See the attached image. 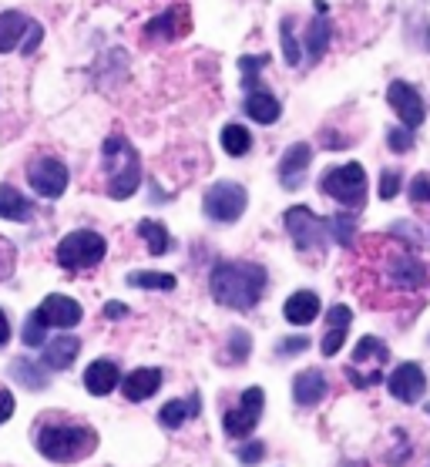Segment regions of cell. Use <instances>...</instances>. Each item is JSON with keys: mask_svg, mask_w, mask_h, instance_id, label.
<instances>
[{"mask_svg": "<svg viewBox=\"0 0 430 467\" xmlns=\"http://www.w3.org/2000/svg\"><path fill=\"white\" fill-rule=\"evenodd\" d=\"M34 444L47 461H58V464H71V461H81L98 447V434L91 427L78 424V420H44L37 424V434H34Z\"/></svg>", "mask_w": 430, "mask_h": 467, "instance_id": "2", "label": "cell"}, {"mask_svg": "<svg viewBox=\"0 0 430 467\" xmlns=\"http://www.w3.org/2000/svg\"><path fill=\"white\" fill-rule=\"evenodd\" d=\"M7 265H11V249H7V243L0 239V276L7 273Z\"/></svg>", "mask_w": 430, "mask_h": 467, "instance_id": "43", "label": "cell"}, {"mask_svg": "<svg viewBox=\"0 0 430 467\" xmlns=\"http://www.w3.org/2000/svg\"><path fill=\"white\" fill-rule=\"evenodd\" d=\"M34 317L41 319L44 327L68 329V327H78V323H81V306H78L74 299L61 296V293H51V296L44 299L41 306L34 309Z\"/></svg>", "mask_w": 430, "mask_h": 467, "instance_id": "14", "label": "cell"}, {"mask_svg": "<svg viewBox=\"0 0 430 467\" xmlns=\"http://www.w3.org/2000/svg\"><path fill=\"white\" fill-rule=\"evenodd\" d=\"M246 115H249L256 125H273V121H279V115H283V105H279L276 95H269V91L252 88L249 98H246Z\"/></svg>", "mask_w": 430, "mask_h": 467, "instance_id": "22", "label": "cell"}, {"mask_svg": "<svg viewBox=\"0 0 430 467\" xmlns=\"http://www.w3.org/2000/svg\"><path fill=\"white\" fill-rule=\"evenodd\" d=\"M387 145L393 151H400V155H404V151H410L414 149V128H390L387 131Z\"/></svg>", "mask_w": 430, "mask_h": 467, "instance_id": "34", "label": "cell"}, {"mask_svg": "<svg viewBox=\"0 0 430 467\" xmlns=\"http://www.w3.org/2000/svg\"><path fill=\"white\" fill-rule=\"evenodd\" d=\"M330 37H333V27H330V21H313L309 24V31H306V54H309V64H316L320 57L326 54V47H330Z\"/></svg>", "mask_w": 430, "mask_h": 467, "instance_id": "27", "label": "cell"}, {"mask_svg": "<svg viewBox=\"0 0 430 467\" xmlns=\"http://www.w3.org/2000/svg\"><path fill=\"white\" fill-rule=\"evenodd\" d=\"M229 347H232V360L242 363L246 357H249V333H242V329L229 333Z\"/></svg>", "mask_w": 430, "mask_h": 467, "instance_id": "35", "label": "cell"}, {"mask_svg": "<svg viewBox=\"0 0 430 467\" xmlns=\"http://www.w3.org/2000/svg\"><path fill=\"white\" fill-rule=\"evenodd\" d=\"M390 360V350L387 343L377 340V337H363V340L357 343V353H353V363L350 367H370V380L380 383L383 380V367H387Z\"/></svg>", "mask_w": 430, "mask_h": 467, "instance_id": "16", "label": "cell"}, {"mask_svg": "<svg viewBox=\"0 0 430 467\" xmlns=\"http://www.w3.org/2000/svg\"><path fill=\"white\" fill-rule=\"evenodd\" d=\"M118 380H121V373H118V367L111 360H95L84 370V387L95 397H108L118 387Z\"/></svg>", "mask_w": 430, "mask_h": 467, "instance_id": "21", "label": "cell"}, {"mask_svg": "<svg viewBox=\"0 0 430 467\" xmlns=\"http://www.w3.org/2000/svg\"><path fill=\"white\" fill-rule=\"evenodd\" d=\"M105 239L91 229H78V233L64 235L58 243V263L68 269V273H81V269H91L105 259Z\"/></svg>", "mask_w": 430, "mask_h": 467, "instance_id": "5", "label": "cell"}, {"mask_svg": "<svg viewBox=\"0 0 430 467\" xmlns=\"http://www.w3.org/2000/svg\"><path fill=\"white\" fill-rule=\"evenodd\" d=\"M101 169L108 179V195L111 199H131L142 185V161L138 151L125 135H111L101 149Z\"/></svg>", "mask_w": 430, "mask_h": 467, "instance_id": "3", "label": "cell"}, {"mask_svg": "<svg viewBox=\"0 0 430 467\" xmlns=\"http://www.w3.org/2000/svg\"><path fill=\"white\" fill-rule=\"evenodd\" d=\"M350 323H353V313L350 306H333L330 309V317H326V337L320 343V350L323 357H336V353L343 350V343H347V333H350Z\"/></svg>", "mask_w": 430, "mask_h": 467, "instance_id": "17", "label": "cell"}, {"mask_svg": "<svg viewBox=\"0 0 430 467\" xmlns=\"http://www.w3.org/2000/svg\"><path fill=\"white\" fill-rule=\"evenodd\" d=\"M128 286H138V289H175V276H168V273H131V276H128Z\"/></svg>", "mask_w": 430, "mask_h": 467, "instance_id": "30", "label": "cell"}, {"mask_svg": "<svg viewBox=\"0 0 430 467\" xmlns=\"http://www.w3.org/2000/svg\"><path fill=\"white\" fill-rule=\"evenodd\" d=\"M7 340H11V323H7V313L0 309V347H7Z\"/></svg>", "mask_w": 430, "mask_h": 467, "instance_id": "41", "label": "cell"}, {"mask_svg": "<svg viewBox=\"0 0 430 467\" xmlns=\"http://www.w3.org/2000/svg\"><path fill=\"white\" fill-rule=\"evenodd\" d=\"M34 215V205L24 199L21 192L14 189V185H0V219H7V223H31Z\"/></svg>", "mask_w": 430, "mask_h": 467, "instance_id": "24", "label": "cell"}, {"mask_svg": "<svg viewBox=\"0 0 430 467\" xmlns=\"http://www.w3.org/2000/svg\"><path fill=\"white\" fill-rule=\"evenodd\" d=\"M263 454H266L263 444H246V447H239V461H242V464H256V461H259Z\"/></svg>", "mask_w": 430, "mask_h": 467, "instance_id": "40", "label": "cell"}, {"mask_svg": "<svg viewBox=\"0 0 430 467\" xmlns=\"http://www.w3.org/2000/svg\"><path fill=\"white\" fill-rule=\"evenodd\" d=\"M44 323L37 317H34L31 313V319H27V327H24V343H27V347H41L44 343Z\"/></svg>", "mask_w": 430, "mask_h": 467, "instance_id": "36", "label": "cell"}, {"mask_svg": "<svg viewBox=\"0 0 430 467\" xmlns=\"http://www.w3.org/2000/svg\"><path fill=\"white\" fill-rule=\"evenodd\" d=\"M400 192V171H383V175H380V199H393V195H397Z\"/></svg>", "mask_w": 430, "mask_h": 467, "instance_id": "37", "label": "cell"}, {"mask_svg": "<svg viewBox=\"0 0 430 467\" xmlns=\"http://www.w3.org/2000/svg\"><path fill=\"white\" fill-rule=\"evenodd\" d=\"M222 149L229 151V155H236V159H242L252 149V135L242 125H225L222 128Z\"/></svg>", "mask_w": 430, "mask_h": 467, "instance_id": "28", "label": "cell"}, {"mask_svg": "<svg viewBox=\"0 0 430 467\" xmlns=\"http://www.w3.org/2000/svg\"><path fill=\"white\" fill-rule=\"evenodd\" d=\"M410 202L414 205H430V171H420L410 182Z\"/></svg>", "mask_w": 430, "mask_h": 467, "instance_id": "33", "label": "cell"}, {"mask_svg": "<svg viewBox=\"0 0 430 467\" xmlns=\"http://www.w3.org/2000/svg\"><path fill=\"white\" fill-rule=\"evenodd\" d=\"M81 353V343H78V337H58V340H51L47 347H44V367H51V370H68L74 363V357Z\"/></svg>", "mask_w": 430, "mask_h": 467, "instance_id": "23", "label": "cell"}, {"mask_svg": "<svg viewBox=\"0 0 430 467\" xmlns=\"http://www.w3.org/2000/svg\"><path fill=\"white\" fill-rule=\"evenodd\" d=\"M309 347L306 337H293V340H283L279 343V357H293V353H303Z\"/></svg>", "mask_w": 430, "mask_h": 467, "instance_id": "38", "label": "cell"}, {"mask_svg": "<svg viewBox=\"0 0 430 467\" xmlns=\"http://www.w3.org/2000/svg\"><path fill=\"white\" fill-rule=\"evenodd\" d=\"M105 317H108V319L128 317V306H121V303H108V306H105Z\"/></svg>", "mask_w": 430, "mask_h": 467, "instance_id": "42", "label": "cell"}, {"mask_svg": "<svg viewBox=\"0 0 430 467\" xmlns=\"http://www.w3.org/2000/svg\"><path fill=\"white\" fill-rule=\"evenodd\" d=\"M192 27V14L185 4H175V7H168L165 14H158L155 21L145 27V37H162V41H175L182 34H189Z\"/></svg>", "mask_w": 430, "mask_h": 467, "instance_id": "15", "label": "cell"}, {"mask_svg": "<svg viewBox=\"0 0 430 467\" xmlns=\"http://www.w3.org/2000/svg\"><path fill=\"white\" fill-rule=\"evenodd\" d=\"M326 225H330V235H333L340 245H353V239H357V219H353L350 213L326 219Z\"/></svg>", "mask_w": 430, "mask_h": 467, "instance_id": "29", "label": "cell"}, {"mask_svg": "<svg viewBox=\"0 0 430 467\" xmlns=\"http://www.w3.org/2000/svg\"><path fill=\"white\" fill-rule=\"evenodd\" d=\"M41 24L31 21L27 14L21 11H4L0 14V51L11 54H34V47L41 44Z\"/></svg>", "mask_w": 430, "mask_h": 467, "instance_id": "6", "label": "cell"}, {"mask_svg": "<svg viewBox=\"0 0 430 467\" xmlns=\"http://www.w3.org/2000/svg\"><path fill=\"white\" fill-rule=\"evenodd\" d=\"M279 41H283V54H286V61L293 64H299L303 57H299V44H296V37H293V17H286L283 24H279Z\"/></svg>", "mask_w": 430, "mask_h": 467, "instance_id": "32", "label": "cell"}, {"mask_svg": "<svg viewBox=\"0 0 430 467\" xmlns=\"http://www.w3.org/2000/svg\"><path fill=\"white\" fill-rule=\"evenodd\" d=\"M387 387L400 404H417V400H424V393H427V377H424V370H420L417 363H400L397 370L390 373Z\"/></svg>", "mask_w": 430, "mask_h": 467, "instance_id": "12", "label": "cell"}, {"mask_svg": "<svg viewBox=\"0 0 430 467\" xmlns=\"http://www.w3.org/2000/svg\"><path fill=\"white\" fill-rule=\"evenodd\" d=\"M27 182L41 199H61L68 189V165L61 159H31L27 161Z\"/></svg>", "mask_w": 430, "mask_h": 467, "instance_id": "9", "label": "cell"}, {"mask_svg": "<svg viewBox=\"0 0 430 467\" xmlns=\"http://www.w3.org/2000/svg\"><path fill=\"white\" fill-rule=\"evenodd\" d=\"M387 101H390V108L397 111V118L407 128H417L420 121H424V115H427V108H424V98H420V91L414 85H407V81H390Z\"/></svg>", "mask_w": 430, "mask_h": 467, "instance_id": "11", "label": "cell"}, {"mask_svg": "<svg viewBox=\"0 0 430 467\" xmlns=\"http://www.w3.org/2000/svg\"><path fill=\"white\" fill-rule=\"evenodd\" d=\"M263 404H266V393L259 387H249V390L242 393V400L236 410L222 417V427H225V434L229 437H249L259 424V417H263Z\"/></svg>", "mask_w": 430, "mask_h": 467, "instance_id": "10", "label": "cell"}, {"mask_svg": "<svg viewBox=\"0 0 430 467\" xmlns=\"http://www.w3.org/2000/svg\"><path fill=\"white\" fill-rule=\"evenodd\" d=\"M209 289L222 306L252 309L266 293V269L259 263H219L212 269Z\"/></svg>", "mask_w": 430, "mask_h": 467, "instance_id": "1", "label": "cell"}, {"mask_svg": "<svg viewBox=\"0 0 430 467\" xmlns=\"http://www.w3.org/2000/svg\"><path fill=\"white\" fill-rule=\"evenodd\" d=\"M158 387H162V370H155V367L131 370L125 380H121V393H125V400H131V404L148 400L152 393H158Z\"/></svg>", "mask_w": 430, "mask_h": 467, "instance_id": "18", "label": "cell"}, {"mask_svg": "<svg viewBox=\"0 0 430 467\" xmlns=\"http://www.w3.org/2000/svg\"><path fill=\"white\" fill-rule=\"evenodd\" d=\"M138 235L145 239L148 253H152V255H165L168 249H172V235H168L165 225L155 223V219H145V223H138Z\"/></svg>", "mask_w": 430, "mask_h": 467, "instance_id": "26", "label": "cell"}, {"mask_svg": "<svg viewBox=\"0 0 430 467\" xmlns=\"http://www.w3.org/2000/svg\"><path fill=\"white\" fill-rule=\"evenodd\" d=\"M11 373H14V377H17V380H21V383H27L31 390H41V387H47V377H44V373L34 370L31 360H14Z\"/></svg>", "mask_w": 430, "mask_h": 467, "instance_id": "31", "label": "cell"}, {"mask_svg": "<svg viewBox=\"0 0 430 467\" xmlns=\"http://www.w3.org/2000/svg\"><path fill=\"white\" fill-rule=\"evenodd\" d=\"M283 313L293 327H309V323L320 317V296L309 293V289H299V293H293V296L286 299Z\"/></svg>", "mask_w": 430, "mask_h": 467, "instance_id": "20", "label": "cell"}, {"mask_svg": "<svg viewBox=\"0 0 430 467\" xmlns=\"http://www.w3.org/2000/svg\"><path fill=\"white\" fill-rule=\"evenodd\" d=\"M199 393H192L189 400H168L162 410H158V420H162V427H168V431H175V427H182L189 417H199Z\"/></svg>", "mask_w": 430, "mask_h": 467, "instance_id": "25", "label": "cell"}, {"mask_svg": "<svg viewBox=\"0 0 430 467\" xmlns=\"http://www.w3.org/2000/svg\"><path fill=\"white\" fill-rule=\"evenodd\" d=\"M286 233L293 235V243L299 253H309V249H323L326 239H330V225L326 219L313 215L306 205H293L289 213H286Z\"/></svg>", "mask_w": 430, "mask_h": 467, "instance_id": "7", "label": "cell"}, {"mask_svg": "<svg viewBox=\"0 0 430 467\" xmlns=\"http://www.w3.org/2000/svg\"><path fill=\"white\" fill-rule=\"evenodd\" d=\"M293 397L299 407H316L326 397V377L323 370H303L296 373L293 380Z\"/></svg>", "mask_w": 430, "mask_h": 467, "instance_id": "19", "label": "cell"}, {"mask_svg": "<svg viewBox=\"0 0 430 467\" xmlns=\"http://www.w3.org/2000/svg\"><path fill=\"white\" fill-rule=\"evenodd\" d=\"M309 161H313V149L306 145V141H296L289 149L283 151V161H279V182H283V189H299L309 175Z\"/></svg>", "mask_w": 430, "mask_h": 467, "instance_id": "13", "label": "cell"}, {"mask_svg": "<svg viewBox=\"0 0 430 467\" xmlns=\"http://www.w3.org/2000/svg\"><path fill=\"white\" fill-rule=\"evenodd\" d=\"M320 189L323 195L336 199L347 209H363L367 205V171L360 161H347V165H336V169H326L323 179H320Z\"/></svg>", "mask_w": 430, "mask_h": 467, "instance_id": "4", "label": "cell"}, {"mask_svg": "<svg viewBox=\"0 0 430 467\" xmlns=\"http://www.w3.org/2000/svg\"><path fill=\"white\" fill-rule=\"evenodd\" d=\"M14 414V393L7 387H0V424H7Z\"/></svg>", "mask_w": 430, "mask_h": 467, "instance_id": "39", "label": "cell"}, {"mask_svg": "<svg viewBox=\"0 0 430 467\" xmlns=\"http://www.w3.org/2000/svg\"><path fill=\"white\" fill-rule=\"evenodd\" d=\"M246 202H249V195H246V189H242L239 182H219V185H212L205 192L202 209H205V215H209L212 223H236L246 213Z\"/></svg>", "mask_w": 430, "mask_h": 467, "instance_id": "8", "label": "cell"}]
</instances>
